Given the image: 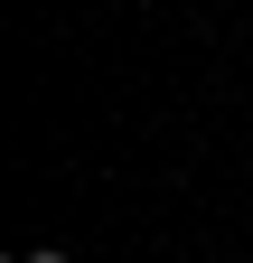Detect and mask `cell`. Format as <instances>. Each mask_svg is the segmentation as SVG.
<instances>
[{"label":"cell","instance_id":"1","mask_svg":"<svg viewBox=\"0 0 253 263\" xmlns=\"http://www.w3.org/2000/svg\"><path fill=\"white\" fill-rule=\"evenodd\" d=\"M19 263H75V254L66 245H38V254H19Z\"/></svg>","mask_w":253,"mask_h":263}]
</instances>
